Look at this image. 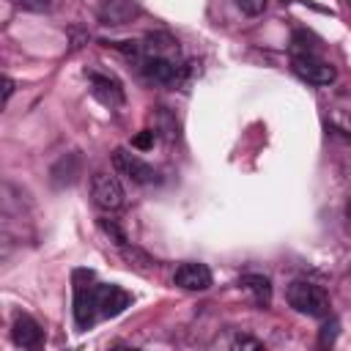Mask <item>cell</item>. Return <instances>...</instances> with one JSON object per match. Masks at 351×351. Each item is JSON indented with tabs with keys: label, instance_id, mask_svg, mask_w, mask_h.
Instances as JSON below:
<instances>
[{
	"label": "cell",
	"instance_id": "9a60e30c",
	"mask_svg": "<svg viewBox=\"0 0 351 351\" xmlns=\"http://www.w3.org/2000/svg\"><path fill=\"white\" fill-rule=\"evenodd\" d=\"M22 8H27V11H44V8H49L52 5V0H16Z\"/></svg>",
	"mask_w": 351,
	"mask_h": 351
},
{
	"label": "cell",
	"instance_id": "8fae6325",
	"mask_svg": "<svg viewBox=\"0 0 351 351\" xmlns=\"http://www.w3.org/2000/svg\"><path fill=\"white\" fill-rule=\"evenodd\" d=\"M90 82H93V93H96V99H101L104 104H121L123 101V90H121V82L118 80H112V77H107V74H96V71H90Z\"/></svg>",
	"mask_w": 351,
	"mask_h": 351
},
{
	"label": "cell",
	"instance_id": "7c38bea8",
	"mask_svg": "<svg viewBox=\"0 0 351 351\" xmlns=\"http://www.w3.org/2000/svg\"><path fill=\"white\" fill-rule=\"evenodd\" d=\"M239 285L244 291H250V296H252V302L258 307H269L271 304V282H269V277H263V274H244L239 280Z\"/></svg>",
	"mask_w": 351,
	"mask_h": 351
},
{
	"label": "cell",
	"instance_id": "e0dca14e",
	"mask_svg": "<svg viewBox=\"0 0 351 351\" xmlns=\"http://www.w3.org/2000/svg\"><path fill=\"white\" fill-rule=\"evenodd\" d=\"M236 346H247V348H261V343H258V340H250V337H239V340H236Z\"/></svg>",
	"mask_w": 351,
	"mask_h": 351
},
{
	"label": "cell",
	"instance_id": "30bf717a",
	"mask_svg": "<svg viewBox=\"0 0 351 351\" xmlns=\"http://www.w3.org/2000/svg\"><path fill=\"white\" fill-rule=\"evenodd\" d=\"M132 16H137V5L132 0H104L99 5V19L104 25H123Z\"/></svg>",
	"mask_w": 351,
	"mask_h": 351
},
{
	"label": "cell",
	"instance_id": "8992f818",
	"mask_svg": "<svg viewBox=\"0 0 351 351\" xmlns=\"http://www.w3.org/2000/svg\"><path fill=\"white\" fill-rule=\"evenodd\" d=\"M132 304V293L123 291L121 285H96V313L104 318L118 315Z\"/></svg>",
	"mask_w": 351,
	"mask_h": 351
},
{
	"label": "cell",
	"instance_id": "3957f363",
	"mask_svg": "<svg viewBox=\"0 0 351 351\" xmlns=\"http://www.w3.org/2000/svg\"><path fill=\"white\" fill-rule=\"evenodd\" d=\"M90 195H93V203L104 211H115L123 203V186L110 173H96L90 178Z\"/></svg>",
	"mask_w": 351,
	"mask_h": 351
},
{
	"label": "cell",
	"instance_id": "277c9868",
	"mask_svg": "<svg viewBox=\"0 0 351 351\" xmlns=\"http://www.w3.org/2000/svg\"><path fill=\"white\" fill-rule=\"evenodd\" d=\"M93 280V274L88 277V282ZM80 282V274H74V324L80 329H88L93 324L96 313V285Z\"/></svg>",
	"mask_w": 351,
	"mask_h": 351
},
{
	"label": "cell",
	"instance_id": "9c48e42d",
	"mask_svg": "<svg viewBox=\"0 0 351 351\" xmlns=\"http://www.w3.org/2000/svg\"><path fill=\"white\" fill-rule=\"evenodd\" d=\"M11 337L19 348H36V346H41V326L30 315H16Z\"/></svg>",
	"mask_w": 351,
	"mask_h": 351
},
{
	"label": "cell",
	"instance_id": "5b68a950",
	"mask_svg": "<svg viewBox=\"0 0 351 351\" xmlns=\"http://www.w3.org/2000/svg\"><path fill=\"white\" fill-rule=\"evenodd\" d=\"M112 165H115V170H118L121 176L132 178L134 184H151V181L156 178L154 167H151V165H145L140 156L129 154L126 148H115V151H112Z\"/></svg>",
	"mask_w": 351,
	"mask_h": 351
},
{
	"label": "cell",
	"instance_id": "6da1fadb",
	"mask_svg": "<svg viewBox=\"0 0 351 351\" xmlns=\"http://www.w3.org/2000/svg\"><path fill=\"white\" fill-rule=\"evenodd\" d=\"M288 304L302 313V315H313V318H326L329 315V296L321 285L310 282V280H293L285 291Z\"/></svg>",
	"mask_w": 351,
	"mask_h": 351
},
{
	"label": "cell",
	"instance_id": "7a4b0ae2",
	"mask_svg": "<svg viewBox=\"0 0 351 351\" xmlns=\"http://www.w3.org/2000/svg\"><path fill=\"white\" fill-rule=\"evenodd\" d=\"M291 69H293L296 77H302L310 85H329L337 77L335 66L326 63V60H321L315 52H296L291 58Z\"/></svg>",
	"mask_w": 351,
	"mask_h": 351
},
{
	"label": "cell",
	"instance_id": "52a82bcc",
	"mask_svg": "<svg viewBox=\"0 0 351 351\" xmlns=\"http://www.w3.org/2000/svg\"><path fill=\"white\" fill-rule=\"evenodd\" d=\"M173 280H176V285L184 288V291H206V288L211 285V269H208L206 263L189 261V263H181V266L176 269Z\"/></svg>",
	"mask_w": 351,
	"mask_h": 351
},
{
	"label": "cell",
	"instance_id": "ba28073f",
	"mask_svg": "<svg viewBox=\"0 0 351 351\" xmlns=\"http://www.w3.org/2000/svg\"><path fill=\"white\" fill-rule=\"evenodd\" d=\"M140 63H143V74L148 80L165 82V85L176 82L181 77V69H184L178 58H143Z\"/></svg>",
	"mask_w": 351,
	"mask_h": 351
},
{
	"label": "cell",
	"instance_id": "4fadbf2b",
	"mask_svg": "<svg viewBox=\"0 0 351 351\" xmlns=\"http://www.w3.org/2000/svg\"><path fill=\"white\" fill-rule=\"evenodd\" d=\"M239 3V8L247 14V16H258V14H263V8H266V0H236Z\"/></svg>",
	"mask_w": 351,
	"mask_h": 351
},
{
	"label": "cell",
	"instance_id": "5bb4252c",
	"mask_svg": "<svg viewBox=\"0 0 351 351\" xmlns=\"http://www.w3.org/2000/svg\"><path fill=\"white\" fill-rule=\"evenodd\" d=\"M132 145H134V148H143V151L151 148V145H154V132H151V129H143V132L132 140Z\"/></svg>",
	"mask_w": 351,
	"mask_h": 351
},
{
	"label": "cell",
	"instance_id": "2e32d148",
	"mask_svg": "<svg viewBox=\"0 0 351 351\" xmlns=\"http://www.w3.org/2000/svg\"><path fill=\"white\" fill-rule=\"evenodd\" d=\"M11 90H14V80H11V77H5V80H3V101H8V99H11Z\"/></svg>",
	"mask_w": 351,
	"mask_h": 351
},
{
	"label": "cell",
	"instance_id": "ac0fdd59",
	"mask_svg": "<svg viewBox=\"0 0 351 351\" xmlns=\"http://www.w3.org/2000/svg\"><path fill=\"white\" fill-rule=\"evenodd\" d=\"M346 219H348V225H351V200L346 203Z\"/></svg>",
	"mask_w": 351,
	"mask_h": 351
}]
</instances>
